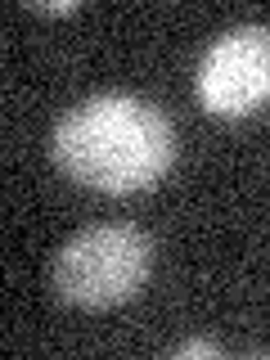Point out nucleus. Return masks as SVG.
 Masks as SVG:
<instances>
[{
  "mask_svg": "<svg viewBox=\"0 0 270 360\" xmlns=\"http://www.w3.org/2000/svg\"><path fill=\"white\" fill-rule=\"evenodd\" d=\"M37 9H41V14H72L77 5H72V0H54V5H50V0H41Z\"/></svg>",
  "mask_w": 270,
  "mask_h": 360,
  "instance_id": "nucleus-5",
  "label": "nucleus"
},
{
  "mask_svg": "<svg viewBox=\"0 0 270 360\" xmlns=\"http://www.w3.org/2000/svg\"><path fill=\"white\" fill-rule=\"evenodd\" d=\"M50 162L99 194L153 189L176 162V127L140 95L104 90L72 104L50 131Z\"/></svg>",
  "mask_w": 270,
  "mask_h": 360,
  "instance_id": "nucleus-1",
  "label": "nucleus"
},
{
  "mask_svg": "<svg viewBox=\"0 0 270 360\" xmlns=\"http://www.w3.org/2000/svg\"><path fill=\"white\" fill-rule=\"evenodd\" d=\"M198 104L212 117H248L270 104V27L239 22L207 45L194 72Z\"/></svg>",
  "mask_w": 270,
  "mask_h": 360,
  "instance_id": "nucleus-3",
  "label": "nucleus"
},
{
  "mask_svg": "<svg viewBox=\"0 0 270 360\" xmlns=\"http://www.w3.org/2000/svg\"><path fill=\"white\" fill-rule=\"evenodd\" d=\"M176 356H221V347L207 342V338H189V342L176 347Z\"/></svg>",
  "mask_w": 270,
  "mask_h": 360,
  "instance_id": "nucleus-4",
  "label": "nucleus"
},
{
  "mask_svg": "<svg viewBox=\"0 0 270 360\" xmlns=\"http://www.w3.org/2000/svg\"><path fill=\"white\" fill-rule=\"evenodd\" d=\"M153 275V239L131 221H99L77 230L50 257L45 284L63 307L112 311L140 297Z\"/></svg>",
  "mask_w": 270,
  "mask_h": 360,
  "instance_id": "nucleus-2",
  "label": "nucleus"
}]
</instances>
